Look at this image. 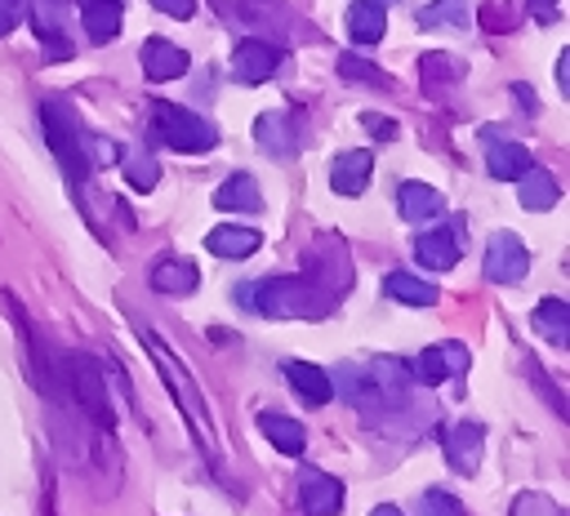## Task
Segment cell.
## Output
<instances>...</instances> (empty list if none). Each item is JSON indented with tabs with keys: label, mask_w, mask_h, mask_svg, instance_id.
Instances as JSON below:
<instances>
[{
	"label": "cell",
	"mask_w": 570,
	"mask_h": 516,
	"mask_svg": "<svg viewBox=\"0 0 570 516\" xmlns=\"http://www.w3.org/2000/svg\"><path fill=\"white\" fill-rule=\"evenodd\" d=\"M240 307H254L272 320H316L334 307V298L307 280L303 271L298 276H272V280H258V285H240Z\"/></svg>",
	"instance_id": "obj_1"
},
{
	"label": "cell",
	"mask_w": 570,
	"mask_h": 516,
	"mask_svg": "<svg viewBox=\"0 0 570 516\" xmlns=\"http://www.w3.org/2000/svg\"><path fill=\"white\" fill-rule=\"evenodd\" d=\"M138 338H142V347L151 351V360H156V369H160V378H165V387H169V396L178 400V409H183V418L191 423V431H196V440H200V449H205V458L209 463H223V449H218V431H214V423H209V409H205V396H200V387L191 383V374H187V365L151 334V329H138Z\"/></svg>",
	"instance_id": "obj_2"
},
{
	"label": "cell",
	"mask_w": 570,
	"mask_h": 516,
	"mask_svg": "<svg viewBox=\"0 0 570 516\" xmlns=\"http://www.w3.org/2000/svg\"><path fill=\"white\" fill-rule=\"evenodd\" d=\"M45 138L62 165V173L71 182H85L89 178V133L80 129L76 111L62 102V98H49L45 102Z\"/></svg>",
	"instance_id": "obj_3"
},
{
	"label": "cell",
	"mask_w": 570,
	"mask_h": 516,
	"mask_svg": "<svg viewBox=\"0 0 570 516\" xmlns=\"http://www.w3.org/2000/svg\"><path fill=\"white\" fill-rule=\"evenodd\" d=\"M151 125H156L160 142L178 147V151H209L218 142V129L178 102H151Z\"/></svg>",
	"instance_id": "obj_4"
},
{
	"label": "cell",
	"mask_w": 570,
	"mask_h": 516,
	"mask_svg": "<svg viewBox=\"0 0 570 516\" xmlns=\"http://www.w3.org/2000/svg\"><path fill=\"white\" fill-rule=\"evenodd\" d=\"M525 267H530L525 245H521L512 231H494L490 245H485V276L499 280V285H512V280L525 276Z\"/></svg>",
	"instance_id": "obj_5"
},
{
	"label": "cell",
	"mask_w": 570,
	"mask_h": 516,
	"mask_svg": "<svg viewBox=\"0 0 570 516\" xmlns=\"http://www.w3.org/2000/svg\"><path fill=\"white\" fill-rule=\"evenodd\" d=\"M410 369V378H419V383H441V378H450V374H459V369H468V351L459 347V343H436V347H428V351H419L414 356V365H405Z\"/></svg>",
	"instance_id": "obj_6"
},
{
	"label": "cell",
	"mask_w": 570,
	"mask_h": 516,
	"mask_svg": "<svg viewBox=\"0 0 570 516\" xmlns=\"http://www.w3.org/2000/svg\"><path fill=\"white\" fill-rule=\"evenodd\" d=\"M298 503H303L307 516H330V512L343 507V485H338L330 472L307 467V472L298 476Z\"/></svg>",
	"instance_id": "obj_7"
},
{
	"label": "cell",
	"mask_w": 570,
	"mask_h": 516,
	"mask_svg": "<svg viewBox=\"0 0 570 516\" xmlns=\"http://www.w3.org/2000/svg\"><path fill=\"white\" fill-rule=\"evenodd\" d=\"M276 62H281V49L267 44V40H245L232 53V71H236L240 85H263L276 71Z\"/></svg>",
	"instance_id": "obj_8"
},
{
	"label": "cell",
	"mask_w": 570,
	"mask_h": 516,
	"mask_svg": "<svg viewBox=\"0 0 570 516\" xmlns=\"http://www.w3.org/2000/svg\"><path fill=\"white\" fill-rule=\"evenodd\" d=\"M445 445V463L454 467V472H476L481 467V449H485V436H481V427L476 423H459V427H450V436L441 440Z\"/></svg>",
	"instance_id": "obj_9"
},
{
	"label": "cell",
	"mask_w": 570,
	"mask_h": 516,
	"mask_svg": "<svg viewBox=\"0 0 570 516\" xmlns=\"http://www.w3.org/2000/svg\"><path fill=\"white\" fill-rule=\"evenodd\" d=\"M414 254H419L423 267H436V271L454 267V258H459V222H450V227H428V231L414 240Z\"/></svg>",
	"instance_id": "obj_10"
},
{
	"label": "cell",
	"mask_w": 570,
	"mask_h": 516,
	"mask_svg": "<svg viewBox=\"0 0 570 516\" xmlns=\"http://www.w3.org/2000/svg\"><path fill=\"white\" fill-rule=\"evenodd\" d=\"M142 71H147V80H178L183 71H187V53L178 49V44H169V40H160V36H151V40H142Z\"/></svg>",
	"instance_id": "obj_11"
},
{
	"label": "cell",
	"mask_w": 570,
	"mask_h": 516,
	"mask_svg": "<svg viewBox=\"0 0 570 516\" xmlns=\"http://www.w3.org/2000/svg\"><path fill=\"white\" fill-rule=\"evenodd\" d=\"M281 369H285L289 387L298 391V400H307V405H325V400L334 396V378H330L321 365H307V360H285Z\"/></svg>",
	"instance_id": "obj_12"
},
{
	"label": "cell",
	"mask_w": 570,
	"mask_h": 516,
	"mask_svg": "<svg viewBox=\"0 0 570 516\" xmlns=\"http://www.w3.org/2000/svg\"><path fill=\"white\" fill-rule=\"evenodd\" d=\"M370 169H374V156H370L365 147L343 151V156L330 165V187H334L338 196H356V191L370 182Z\"/></svg>",
	"instance_id": "obj_13"
},
{
	"label": "cell",
	"mask_w": 570,
	"mask_h": 516,
	"mask_svg": "<svg viewBox=\"0 0 570 516\" xmlns=\"http://www.w3.org/2000/svg\"><path fill=\"white\" fill-rule=\"evenodd\" d=\"M396 209H401V218L405 222H432V218H441V209H445V200H441V191H432L428 182H401V191H396Z\"/></svg>",
	"instance_id": "obj_14"
},
{
	"label": "cell",
	"mask_w": 570,
	"mask_h": 516,
	"mask_svg": "<svg viewBox=\"0 0 570 516\" xmlns=\"http://www.w3.org/2000/svg\"><path fill=\"white\" fill-rule=\"evenodd\" d=\"M254 142H258L267 156H294L298 133H294V125H289L285 111H263L258 125H254Z\"/></svg>",
	"instance_id": "obj_15"
},
{
	"label": "cell",
	"mask_w": 570,
	"mask_h": 516,
	"mask_svg": "<svg viewBox=\"0 0 570 516\" xmlns=\"http://www.w3.org/2000/svg\"><path fill=\"white\" fill-rule=\"evenodd\" d=\"M214 209H223V214H258V209H263L258 182H254L249 173H232V178L214 191Z\"/></svg>",
	"instance_id": "obj_16"
},
{
	"label": "cell",
	"mask_w": 570,
	"mask_h": 516,
	"mask_svg": "<svg viewBox=\"0 0 570 516\" xmlns=\"http://www.w3.org/2000/svg\"><path fill=\"white\" fill-rule=\"evenodd\" d=\"M80 27L94 44H107L120 31V0H80Z\"/></svg>",
	"instance_id": "obj_17"
},
{
	"label": "cell",
	"mask_w": 570,
	"mask_h": 516,
	"mask_svg": "<svg viewBox=\"0 0 570 516\" xmlns=\"http://www.w3.org/2000/svg\"><path fill=\"white\" fill-rule=\"evenodd\" d=\"M258 231L254 227H240V222H223V227H214L209 236H205V245L218 254V258H249L254 249H258Z\"/></svg>",
	"instance_id": "obj_18"
},
{
	"label": "cell",
	"mask_w": 570,
	"mask_h": 516,
	"mask_svg": "<svg viewBox=\"0 0 570 516\" xmlns=\"http://www.w3.org/2000/svg\"><path fill=\"white\" fill-rule=\"evenodd\" d=\"M196 285H200V271L187 258H160L151 267V289H160V294H191Z\"/></svg>",
	"instance_id": "obj_19"
},
{
	"label": "cell",
	"mask_w": 570,
	"mask_h": 516,
	"mask_svg": "<svg viewBox=\"0 0 570 516\" xmlns=\"http://www.w3.org/2000/svg\"><path fill=\"white\" fill-rule=\"evenodd\" d=\"M383 27H387V9H383L379 0H356V4L347 9V31H352L356 44L383 40Z\"/></svg>",
	"instance_id": "obj_20"
},
{
	"label": "cell",
	"mask_w": 570,
	"mask_h": 516,
	"mask_svg": "<svg viewBox=\"0 0 570 516\" xmlns=\"http://www.w3.org/2000/svg\"><path fill=\"white\" fill-rule=\"evenodd\" d=\"M419 71H423V89H428V93H436V98H445V93L463 80V62H459L454 53H441V49H436V53H428Z\"/></svg>",
	"instance_id": "obj_21"
},
{
	"label": "cell",
	"mask_w": 570,
	"mask_h": 516,
	"mask_svg": "<svg viewBox=\"0 0 570 516\" xmlns=\"http://www.w3.org/2000/svg\"><path fill=\"white\" fill-rule=\"evenodd\" d=\"M517 182H521V205H525V209H534V214H543V209H552V205L561 200L557 178H552L548 169H539V165H530Z\"/></svg>",
	"instance_id": "obj_22"
},
{
	"label": "cell",
	"mask_w": 570,
	"mask_h": 516,
	"mask_svg": "<svg viewBox=\"0 0 570 516\" xmlns=\"http://www.w3.org/2000/svg\"><path fill=\"white\" fill-rule=\"evenodd\" d=\"M485 165H490V173L494 178H508V182H517L530 165H534V156L521 147V142H494L490 151H485Z\"/></svg>",
	"instance_id": "obj_23"
},
{
	"label": "cell",
	"mask_w": 570,
	"mask_h": 516,
	"mask_svg": "<svg viewBox=\"0 0 570 516\" xmlns=\"http://www.w3.org/2000/svg\"><path fill=\"white\" fill-rule=\"evenodd\" d=\"M383 294L396 298V302H410V307H432V302H436V285H432V280H419V276H410V271H392V276L383 280Z\"/></svg>",
	"instance_id": "obj_24"
},
{
	"label": "cell",
	"mask_w": 570,
	"mask_h": 516,
	"mask_svg": "<svg viewBox=\"0 0 570 516\" xmlns=\"http://www.w3.org/2000/svg\"><path fill=\"white\" fill-rule=\"evenodd\" d=\"M258 427L267 431V440L281 449V454H303V445H307V431H303V423H294V418H285V414H258Z\"/></svg>",
	"instance_id": "obj_25"
},
{
	"label": "cell",
	"mask_w": 570,
	"mask_h": 516,
	"mask_svg": "<svg viewBox=\"0 0 570 516\" xmlns=\"http://www.w3.org/2000/svg\"><path fill=\"white\" fill-rule=\"evenodd\" d=\"M534 329L548 338V343H570V302H561V298H543L539 307H534Z\"/></svg>",
	"instance_id": "obj_26"
},
{
	"label": "cell",
	"mask_w": 570,
	"mask_h": 516,
	"mask_svg": "<svg viewBox=\"0 0 570 516\" xmlns=\"http://www.w3.org/2000/svg\"><path fill=\"white\" fill-rule=\"evenodd\" d=\"M27 18H31L36 36H40L45 44H53V40H62V27H67V4H62V0H31Z\"/></svg>",
	"instance_id": "obj_27"
},
{
	"label": "cell",
	"mask_w": 570,
	"mask_h": 516,
	"mask_svg": "<svg viewBox=\"0 0 570 516\" xmlns=\"http://www.w3.org/2000/svg\"><path fill=\"white\" fill-rule=\"evenodd\" d=\"M116 165L125 169L129 187H138V191H151V187H156V178H160V160H156L151 151H129V156H120Z\"/></svg>",
	"instance_id": "obj_28"
},
{
	"label": "cell",
	"mask_w": 570,
	"mask_h": 516,
	"mask_svg": "<svg viewBox=\"0 0 570 516\" xmlns=\"http://www.w3.org/2000/svg\"><path fill=\"white\" fill-rule=\"evenodd\" d=\"M423 27H468V0H432L423 13H419Z\"/></svg>",
	"instance_id": "obj_29"
},
{
	"label": "cell",
	"mask_w": 570,
	"mask_h": 516,
	"mask_svg": "<svg viewBox=\"0 0 570 516\" xmlns=\"http://www.w3.org/2000/svg\"><path fill=\"white\" fill-rule=\"evenodd\" d=\"M338 71H343L347 80H361V85L387 89V71H379V67H374V62H365V58H352V53H343V58H338Z\"/></svg>",
	"instance_id": "obj_30"
},
{
	"label": "cell",
	"mask_w": 570,
	"mask_h": 516,
	"mask_svg": "<svg viewBox=\"0 0 570 516\" xmlns=\"http://www.w3.org/2000/svg\"><path fill=\"white\" fill-rule=\"evenodd\" d=\"M419 516H463V507H459V498L454 494H445V489H428L423 494V512Z\"/></svg>",
	"instance_id": "obj_31"
},
{
	"label": "cell",
	"mask_w": 570,
	"mask_h": 516,
	"mask_svg": "<svg viewBox=\"0 0 570 516\" xmlns=\"http://www.w3.org/2000/svg\"><path fill=\"white\" fill-rule=\"evenodd\" d=\"M512 516H557V507H552L548 498H534V494H521V498H517V507H512Z\"/></svg>",
	"instance_id": "obj_32"
},
{
	"label": "cell",
	"mask_w": 570,
	"mask_h": 516,
	"mask_svg": "<svg viewBox=\"0 0 570 516\" xmlns=\"http://www.w3.org/2000/svg\"><path fill=\"white\" fill-rule=\"evenodd\" d=\"M160 13H169V18H191L196 13V0H151Z\"/></svg>",
	"instance_id": "obj_33"
},
{
	"label": "cell",
	"mask_w": 570,
	"mask_h": 516,
	"mask_svg": "<svg viewBox=\"0 0 570 516\" xmlns=\"http://www.w3.org/2000/svg\"><path fill=\"white\" fill-rule=\"evenodd\" d=\"M18 9H22V0H0V36H9V31H13Z\"/></svg>",
	"instance_id": "obj_34"
},
{
	"label": "cell",
	"mask_w": 570,
	"mask_h": 516,
	"mask_svg": "<svg viewBox=\"0 0 570 516\" xmlns=\"http://www.w3.org/2000/svg\"><path fill=\"white\" fill-rule=\"evenodd\" d=\"M365 125H370V129H374V133H379V138H392V133H396V120H379V116H374V111H370V116H365Z\"/></svg>",
	"instance_id": "obj_35"
},
{
	"label": "cell",
	"mask_w": 570,
	"mask_h": 516,
	"mask_svg": "<svg viewBox=\"0 0 570 516\" xmlns=\"http://www.w3.org/2000/svg\"><path fill=\"white\" fill-rule=\"evenodd\" d=\"M530 13H539L543 22H552L557 18V0H530Z\"/></svg>",
	"instance_id": "obj_36"
},
{
	"label": "cell",
	"mask_w": 570,
	"mask_h": 516,
	"mask_svg": "<svg viewBox=\"0 0 570 516\" xmlns=\"http://www.w3.org/2000/svg\"><path fill=\"white\" fill-rule=\"evenodd\" d=\"M370 516H405V512H401V507H374Z\"/></svg>",
	"instance_id": "obj_37"
}]
</instances>
